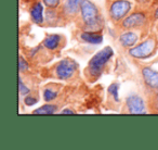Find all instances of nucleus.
Instances as JSON below:
<instances>
[{"label":"nucleus","mask_w":158,"mask_h":150,"mask_svg":"<svg viewBox=\"0 0 158 150\" xmlns=\"http://www.w3.org/2000/svg\"><path fill=\"white\" fill-rule=\"evenodd\" d=\"M113 55H114V50L110 47H105L95 55H93L92 59L89 61L88 65V73L91 77H98L101 74L104 66L110 61Z\"/></svg>","instance_id":"1"},{"label":"nucleus","mask_w":158,"mask_h":150,"mask_svg":"<svg viewBox=\"0 0 158 150\" xmlns=\"http://www.w3.org/2000/svg\"><path fill=\"white\" fill-rule=\"evenodd\" d=\"M80 12L84 23L89 27L97 26L100 21L99 10L90 0H81L80 3Z\"/></svg>","instance_id":"2"},{"label":"nucleus","mask_w":158,"mask_h":150,"mask_svg":"<svg viewBox=\"0 0 158 150\" xmlns=\"http://www.w3.org/2000/svg\"><path fill=\"white\" fill-rule=\"evenodd\" d=\"M156 49V40L154 38H148L141 42L139 46L131 48L129 50V55L136 59H145L153 55Z\"/></svg>","instance_id":"3"},{"label":"nucleus","mask_w":158,"mask_h":150,"mask_svg":"<svg viewBox=\"0 0 158 150\" xmlns=\"http://www.w3.org/2000/svg\"><path fill=\"white\" fill-rule=\"evenodd\" d=\"M131 2L127 0H116L110 7V16L115 21H120L130 12Z\"/></svg>","instance_id":"4"},{"label":"nucleus","mask_w":158,"mask_h":150,"mask_svg":"<svg viewBox=\"0 0 158 150\" xmlns=\"http://www.w3.org/2000/svg\"><path fill=\"white\" fill-rule=\"evenodd\" d=\"M77 63L70 59H64L57 63L55 68V73L57 77L61 80H68L74 75V73L77 70Z\"/></svg>","instance_id":"5"},{"label":"nucleus","mask_w":158,"mask_h":150,"mask_svg":"<svg viewBox=\"0 0 158 150\" xmlns=\"http://www.w3.org/2000/svg\"><path fill=\"white\" fill-rule=\"evenodd\" d=\"M126 104H127L128 111L130 113H132V114H143V113H146L144 101L138 95L129 96L127 98V100H126Z\"/></svg>","instance_id":"6"},{"label":"nucleus","mask_w":158,"mask_h":150,"mask_svg":"<svg viewBox=\"0 0 158 150\" xmlns=\"http://www.w3.org/2000/svg\"><path fill=\"white\" fill-rule=\"evenodd\" d=\"M145 21H146V15L143 12H135V13L130 14L123 20V27L125 29H138L144 24Z\"/></svg>","instance_id":"7"},{"label":"nucleus","mask_w":158,"mask_h":150,"mask_svg":"<svg viewBox=\"0 0 158 150\" xmlns=\"http://www.w3.org/2000/svg\"><path fill=\"white\" fill-rule=\"evenodd\" d=\"M142 76L144 83L149 88L158 90V71L149 68H144L142 70Z\"/></svg>","instance_id":"8"},{"label":"nucleus","mask_w":158,"mask_h":150,"mask_svg":"<svg viewBox=\"0 0 158 150\" xmlns=\"http://www.w3.org/2000/svg\"><path fill=\"white\" fill-rule=\"evenodd\" d=\"M31 20L36 24H42L44 23V7L41 2H36L31 10Z\"/></svg>","instance_id":"9"},{"label":"nucleus","mask_w":158,"mask_h":150,"mask_svg":"<svg viewBox=\"0 0 158 150\" xmlns=\"http://www.w3.org/2000/svg\"><path fill=\"white\" fill-rule=\"evenodd\" d=\"M138 42V35L132 32H127V33L123 34L119 37V42L123 45L125 48H130L133 46L135 42Z\"/></svg>","instance_id":"10"},{"label":"nucleus","mask_w":158,"mask_h":150,"mask_svg":"<svg viewBox=\"0 0 158 150\" xmlns=\"http://www.w3.org/2000/svg\"><path fill=\"white\" fill-rule=\"evenodd\" d=\"M81 0H66L64 5V11L69 15H74L80 9Z\"/></svg>","instance_id":"11"},{"label":"nucleus","mask_w":158,"mask_h":150,"mask_svg":"<svg viewBox=\"0 0 158 150\" xmlns=\"http://www.w3.org/2000/svg\"><path fill=\"white\" fill-rule=\"evenodd\" d=\"M81 39L89 42V44H93V45L101 44V42H103L102 35H100V34H98V33H93V32H85V33H82Z\"/></svg>","instance_id":"12"},{"label":"nucleus","mask_w":158,"mask_h":150,"mask_svg":"<svg viewBox=\"0 0 158 150\" xmlns=\"http://www.w3.org/2000/svg\"><path fill=\"white\" fill-rule=\"evenodd\" d=\"M60 40H61V37L60 35H56V34H53V35H50L44 39V46L46 47L47 49H50V50H54L59 47L60 45Z\"/></svg>","instance_id":"13"},{"label":"nucleus","mask_w":158,"mask_h":150,"mask_svg":"<svg viewBox=\"0 0 158 150\" xmlns=\"http://www.w3.org/2000/svg\"><path fill=\"white\" fill-rule=\"evenodd\" d=\"M56 106H53V104H46V106H42L41 108L36 109L34 111V114H53V113L56 112Z\"/></svg>","instance_id":"14"},{"label":"nucleus","mask_w":158,"mask_h":150,"mask_svg":"<svg viewBox=\"0 0 158 150\" xmlns=\"http://www.w3.org/2000/svg\"><path fill=\"white\" fill-rule=\"evenodd\" d=\"M57 96V93L50 88H46L44 91V99L46 100L47 102H50L52 100H54Z\"/></svg>","instance_id":"15"},{"label":"nucleus","mask_w":158,"mask_h":150,"mask_svg":"<svg viewBox=\"0 0 158 150\" xmlns=\"http://www.w3.org/2000/svg\"><path fill=\"white\" fill-rule=\"evenodd\" d=\"M108 91H110V94L113 96V98H114L115 101L118 102V101H119V95H118V91H119V84H116V83L112 84V85L110 86V88H108Z\"/></svg>","instance_id":"16"},{"label":"nucleus","mask_w":158,"mask_h":150,"mask_svg":"<svg viewBox=\"0 0 158 150\" xmlns=\"http://www.w3.org/2000/svg\"><path fill=\"white\" fill-rule=\"evenodd\" d=\"M19 70L20 72H25L26 70H28V63L23 57H20L19 59Z\"/></svg>","instance_id":"17"},{"label":"nucleus","mask_w":158,"mask_h":150,"mask_svg":"<svg viewBox=\"0 0 158 150\" xmlns=\"http://www.w3.org/2000/svg\"><path fill=\"white\" fill-rule=\"evenodd\" d=\"M19 90H20V94H21V95L26 96V95H28V94H29L28 87L25 86V85L23 84L22 78H21V77H20V80H19Z\"/></svg>","instance_id":"18"},{"label":"nucleus","mask_w":158,"mask_h":150,"mask_svg":"<svg viewBox=\"0 0 158 150\" xmlns=\"http://www.w3.org/2000/svg\"><path fill=\"white\" fill-rule=\"evenodd\" d=\"M24 102L26 106H34V104H36L38 102V98L34 97V96H27V97H25Z\"/></svg>","instance_id":"19"},{"label":"nucleus","mask_w":158,"mask_h":150,"mask_svg":"<svg viewBox=\"0 0 158 150\" xmlns=\"http://www.w3.org/2000/svg\"><path fill=\"white\" fill-rule=\"evenodd\" d=\"M42 1H44V3L47 6V7L52 8V9L55 7H57L60 3V0H42Z\"/></svg>","instance_id":"20"},{"label":"nucleus","mask_w":158,"mask_h":150,"mask_svg":"<svg viewBox=\"0 0 158 150\" xmlns=\"http://www.w3.org/2000/svg\"><path fill=\"white\" fill-rule=\"evenodd\" d=\"M62 113H63V114H65V113H70V114H74L75 112L73 110H70V109H65V110L62 111Z\"/></svg>","instance_id":"21"},{"label":"nucleus","mask_w":158,"mask_h":150,"mask_svg":"<svg viewBox=\"0 0 158 150\" xmlns=\"http://www.w3.org/2000/svg\"><path fill=\"white\" fill-rule=\"evenodd\" d=\"M155 108L158 110V95L156 96V99H155Z\"/></svg>","instance_id":"22"},{"label":"nucleus","mask_w":158,"mask_h":150,"mask_svg":"<svg viewBox=\"0 0 158 150\" xmlns=\"http://www.w3.org/2000/svg\"><path fill=\"white\" fill-rule=\"evenodd\" d=\"M154 16H155V19H158V8L155 10V13H154Z\"/></svg>","instance_id":"23"}]
</instances>
